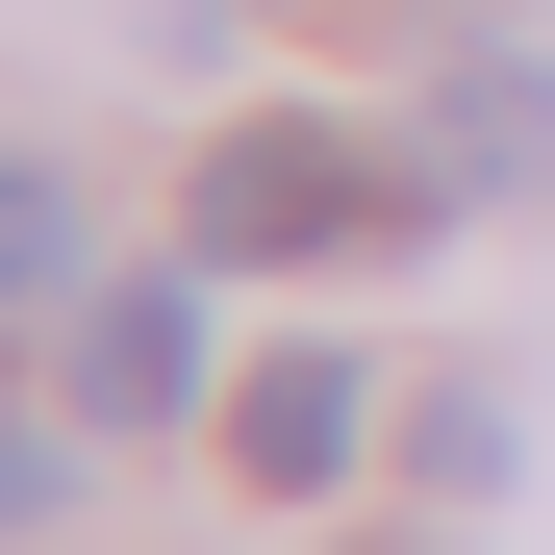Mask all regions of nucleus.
<instances>
[{"label": "nucleus", "instance_id": "obj_2", "mask_svg": "<svg viewBox=\"0 0 555 555\" xmlns=\"http://www.w3.org/2000/svg\"><path fill=\"white\" fill-rule=\"evenodd\" d=\"M555 177V51H454L429 76V203H530Z\"/></svg>", "mask_w": 555, "mask_h": 555}, {"label": "nucleus", "instance_id": "obj_4", "mask_svg": "<svg viewBox=\"0 0 555 555\" xmlns=\"http://www.w3.org/2000/svg\"><path fill=\"white\" fill-rule=\"evenodd\" d=\"M353 429H379V404H353V353H253V404H228V454H253L278 505H304V480H353Z\"/></svg>", "mask_w": 555, "mask_h": 555}, {"label": "nucleus", "instance_id": "obj_6", "mask_svg": "<svg viewBox=\"0 0 555 555\" xmlns=\"http://www.w3.org/2000/svg\"><path fill=\"white\" fill-rule=\"evenodd\" d=\"M0 530H51V429H0Z\"/></svg>", "mask_w": 555, "mask_h": 555}, {"label": "nucleus", "instance_id": "obj_1", "mask_svg": "<svg viewBox=\"0 0 555 555\" xmlns=\"http://www.w3.org/2000/svg\"><path fill=\"white\" fill-rule=\"evenodd\" d=\"M177 228H203V278H304V253L429 228V177H379L353 127H304V102H278V127H228V152H203V203H177Z\"/></svg>", "mask_w": 555, "mask_h": 555}, {"label": "nucleus", "instance_id": "obj_3", "mask_svg": "<svg viewBox=\"0 0 555 555\" xmlns=\"http://www.w3.org/2000/svg\"><path fill=\"white\" fill-rule=\"evenodd\" d=\"M76 404H102V429H177V404H203V304H177V278H102V304H76Z\"/></svg>", "mask_w": 555, "mask_h": 555}, {"label": "nucleus", "instance_id": "obj_5", "mask_svg": "<svg viewBox=\"0 0 555 555\" xmlns=\"http://www.w3.org/2000/svg\"><path fill=\"white\" fill-rule=\"evenodd\" d=\"M51 304H102V228H76L51 152H0V328H51Z\"/></svg>", "mask_w": 555, "mask_h": 555}]
</instances>
